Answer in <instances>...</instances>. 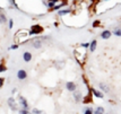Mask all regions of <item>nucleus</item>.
Here are the masks:
<instances>
[{"label": "nucleus", "mask_w": 121, "mask_h": 114, "mask_svg": "<svg viewBox=\"0 0 121 114\" xmlns=\"http://www.w3.org/2000/svg\"><path fill=\"white\" fill-rule=\"evenodd\" d=\"M30 34H28V31H26V30H21V31H18L17 33L15 34V36H14V38H15V43H17V44H19V45H23V44H26V43H28V41H31L30 40Z\"/></svg>", "instance_id": "1"}, {"label": "nucleus", "mask_w": 121, "mask_h": 114, "mask_svg": "<svg viewBox=\"0 0 121 114\" xmlns=\"http://www.w3.org/2000/svg\"><path fill=\"white\" fill-rule=\"evenodd\" d=\"M44 28L41 24H33L28 30V34L30 36H39V35H42Z\"/></svg>", "instance_id": "2"}, {"label": "nucleus", "mask_w": 121, "mask_h": 114, "mask_svg": "<svg viewBox=\"0 0 121 114\" xmlns=\"http://www.w3.org/2000/svg\"><path fill=\"white\" fill-rule=\"evenodd\" d=\"M75 59L80 67H84L85 62H86V52L85 51H79L78 49H76L74 51Z\"/></svg>", "instance_id": "3"}, {"label": "nucleus", "mask_w": 121, "mask_h": 114, "mask_svg": "<svg viewBox=\"0 0 121 114\" xmlns=\"http://www.w3.org/2000/svg\"><path fill=\"white\" fill-rule=\"evenodd\" d=\"M31 46L35 50H40L43 46V41L41 40V37H34L31 40Z\"/></svg>", "instance_id": "4"}, {"label": "nucleus", "mask_w": 121, "mask_h": 114, "mask_svg": "<svg viewBox=\"0 0 121 114\" xmlns=\"http://www.w3.org/2000/svg\"><path fill=\"white\" fill-rule=\"evenodd\" d=\"M17 102L19 104L21 109H26V110L30 109V104H28L27 99L25 98L23 95H18V96H17Z\"/></svg>", "instance_id": "5"}, {"label": "nucleus", "mask_w": 121, "mask_h": 114, "mask_svg": "<svg viewBox=\"0 0 121 114\" xmlns=\"http://www.w3.org/2000/svg\"><path fill=\"white\" fill-rule=\"evenodd\" d=\"M7 104H8V106H9V109L11 111H18V102H17V99H15L14 97H9V98L7 99Z\"/></svg>", "instance_id": "6"}, {"label": "nucleus", "mask_w": 121, "mask_h": 114, "mask_svg": "<svg viewBox=\"0 0 121 114\" xmlns=\"http://www.w3.org/2000/svg\"><path fill=\"white\" fill-rule=\"evenodd\" d=\"M17 79L18 80H21V81H23V80H26L27 77H28V73H27V71L25 70V69H19L18 71H17Z\"/></svg>", "instance_id": "7"}, {"label": "nucleus", "mask_w": 121, "mask_h": 114, "mask_svg": "<svg viewBox=\"0 0 121 114\" xmlns=\"http://www.w3.org/2000/svg\"><path fill=\"white\" fill-rule=\"evenodd\" d=\"M74 11V9L70 7V8H62V9H60V10H58L57 11V15L59 16V17H63V16H67V15H69V14H71Z\"/></svg>", "instance_id": "8"}, {"label": "nucleus", "mask_w": 121, "mask_h": 114, "mask_svg": "<svg viewBox=\"0 0 121 114\" xmlns=\"http://www.w3.org/2000/svg\"><path fill=\"white\" fill-rule=\"evenodd\" d=\"M112 35H113V34H112V31H110V30H103V31L101 32L100 37L102 40H109Z\"/></svg>", "instance_id": "9"}, {"label": "nucleus", "mask_w": 121, "mask_h": 114, "mask_svg": "<svg viewBox=\"0 0 121 114\" xmlns=\"http://www.w3.org/2000/svg\"><path fill=\"white\" fill-rule=\"evenodd\" d=\"M66 89H67L68 92L74 93L75 90H77V85H76V83H74V81H67V83H66Z\"/></svg>", "instance_id": "10"}, {"label": "nucleus", "mask_w": 121, "mask_h": 114, "mask_svg": "<svg viewBox=\"0 0 121 114\" xmlns=\"http://www.w3.org/2000/svg\"><path fill=\"white\" fill-rule=\"evenodd\" d=\"M91 92L93 94V96H95L96 98H104V93L102 90H99L96 88H91Z\"/></svg>", "instance_id": "11"}, {"label": "nucleus", "mask_w": 121, "mask_h": 114, "mask_svg": "<svg viewBox=\"0 0 121 114\" xmlns=\"http://www.w3.org/2000/svg\"><path fill=\"white\" fill-rule=\"evenodd\" d=\"M22 58H23V60H24L25 62H31V61H32V58H33V55H32V53H31L30 51H25L24 53H23Z\"/></svg>", "instance_id": "12"}, {"label": "nucleus", "mask_w": 121, "mask_h": 114, "mask_svg": "<svg viewBox=\"0 0 121 114\" xmlns=\"http://www.w3.org/2000/svg\"><path fill=\"white\" fill-rule=\"evenodd\" d=\"M96 47H97V40L94 38V40H92V41L90 42V47H88V50H90L91 53H93V52H95Z\"/></svg>", "instance_id": "13"}, {"label": "nucleus", "mask_w": 121, "mask_h": 114, "mask_svg": "<svg viewBox=\"0 0 121 114\" xmlns=\"http://www.w3.org/2000/svg\"><path fill=\"white\" fill-rule=\"evenodd\" d=\"M73 96H74V99L77 103H79V102L83 99V95H82V93H80L79 90H75L74 93H73Z\"/></svg>", "instance_id": "14"}, {"label": "nucleus", "mask_w": 121, "mask_h": 114, "mask_svg": "<svg viewBox=\"0 0 121 114\" xmlns=\"http://www.w3.org/2000/svg\"><path fill=\"white\" fill-rule=\"evenodd\" d=\"M99 88H100V90H102L103 93H109V92H110V87H109L105 83L99 84Z\"/></svg>", "instance_id": "15"}, {"label": "nucleus", "mask_w": 121, "mask_h": 114, "mask_svg": "<svg viewBox=\"0 0 121 114\" xmlns=\"http://www.w3.org/2000/svg\"><path fill=\"white\" fill-rule=\"evenodd\" d=\"M6 23H8V18H7V16H6L5 13L1 11V13H0V24L4 25Z\"/></svg>", "instance_id": "16"}, {"label": "nucleus", "mask_w": 121, "mask_h": 114, "mask_svg": "<svg viewBox=\"0 0 121 114\" xmlns=\"http://www.w3.org/2000/svg\"><path fill=\"white\" fill-rule=\"evenodd\" d=\"M112 34L117 37H121V27L118 26V27H114L113 31H112Z\"/></svg>", "instance_id": "17"}, {"label": "nucleus", "mask_w": 121, "mask_h": 114, "mask_svg": "<svg viewBox=\"0 0 121 114\" xmlns=\"http://www.w3.org/2000/svg\"><path fill=\"white\" fill-rule=\"evenodd\" d=\"M65 64H66V62L62 61V60H60V61H56V62H54V66H56L57 69H63V68H65Z\"/></svg>", "instance_id": "18"}, {"label": "nucleus", "mask_w": 121, "mask_h": 114, "mask_svg": "<svg viewBox=\"0 0 121 114\" xmlns=\"http://www.w3.org/2000/svg\"><path fill=\"white\" fill-rule=\"evenodd\" d=\"M94 114H104V107L103 106H97L94 110Z\"/></svg>", "instance_id": "19"}, {"label": "nucleus", "mask_w": 121, "mask_h": 114, "mask_svg": "<svg viewBox=\"0 0 121 114\" xmlns=\"http://www.w3.org/2000/svg\"><path fill=\"white\" fill-rule=\"evenodd\" d=\"M31 112H32V114H47L44 111H42V110H39V109H36V107H34Z\"/></svg>", "instance_id": "20"}, {"label": "nucleus", "mask_w": 121, "mask_h": 114, "mask_svg": "<svg viewBox=\"0 0 121 114\" xmlns=\"http://www.w3.org/2000/svg\"><path fill=\"white\" fill-rule=\"evenodd\" d=\"M79 46L82 47V49H84V50H88V47H90V42H83V43L79 44Z\"/></svg>", "instance_id": "21"}, {"label": "nucleus", "mask_w": 121, "mask_h": 114, "mask_svg": "<svg viewBox=\"0 0 121 114\" xmlns=\"http://www.w3.org/2000/svg\"><path fill=\"white\" fill-rule=\"evenodd\" d=\"M7 69H8V68H7V66H6L5 63H4V62L0 63V73L6 72V71H7Z\"/></svg>", "instance_id": "22"}, {"label": "nucleus", "mask_w": 121, "mask_h": 114, "mask_svg": "<svg viewBox=\"0 0 121 114\" xmlns=\"http://www.w3.org/2000/svg\"><path fill=\"white\" fill-rule=\"evenodd\" d=\"M18 114H32V112L30 111V110L21 109V110H18Z\"/></svg>", "instance_id": "23"}, {"label": "nucleus", "mask_w": 121, "mask_h": 114, "mask_svg": "<svg viewBox=\"0 0 121 114\" xmlns=\"http://www.w3.org/2000/svg\"><path fill=\"white\" fill-rule=\"evenodd\" d=\"M84 114H94V110L88 106V107H86L84 110Z\"/></svg>", "instance_id": "24"}, {"label": "nucleus", "mask_w": 121, "mask_h": 114, "mask_svg": "<svg viewBox=\"0 0 121 114\" xmlns=\"http://www.w3.org/2000/svg\"><path fill=\"white\" fill-rule=\"evenodd\" d=\"M18 47H19V44H17V43L14 42V44H11L10 46L8 47V50H9V51H11V50H17Z\"/></svg>", "instance_id": "25"}, {"label": "nucleus", "mask_w": 121, "mask_h": 114, "mask_svg": "<svg viewBox=\"0 0 121 114\" xmlns=\"http://www.w3.org/2000/svg\"><path fill=\"white\" fill-rule=\"evenodd\" d=\"M92 26H93L94 28H96V27H100V26H101V21H100V19H95V21H93Z\"/></svg>", "instance_id": "26"}, {"label": "nucleus", "mask_w": 121, "mask_h": 114, "mask_svg": "<svg viewBox=\"0 0 121 114\" xmlns=\"http://www.w3.org/2000/svg\"><path fill=\"white\" fill-rule=\"evenodd\" d=\"M13 27H14V19H13V18H9V19H8V28H9V30H13Z\"/></svg>", "instance_id": "27"}, {"label": "nucleus", "mask_w": 121, "mask_h": 114, "mask_svg": "<svg viewBox=\"0 0 121 114\" xmlns=\"http://www.w3.org/2000/svg\"><path fill=\"white\" fill-rule=\"evenodd\" d=\"M4 83H5V79L2 77H0V88L2 87V85H4Z\"/></svg>", "instance_id": "28"}, {"label": "nucleus", "mask_w": 121, "mask_h": 114, "mask_svg": "<svg viewBox=\"0 0 121 114\" xmlns=\"http://www.w3.org/2000/svg\"><path fill=\"white\" fill-rule=\"evenodd\" d=\"M17 93V88H13L11 89V94H13V95H14V94H16Z\"/></svg>", "instance_id": "29"}, {"label": "nucleus", "mask_w": 121, "mask_h": 114, "mask_svg": "<svg viewBox=\"0 0 121 114\" xmlns=\"http://www.w3.org/2000/svg\"><path fill=\"white\" fill-rule=\"evenodd\" d=\"M53 25H54V27H58V26H59V21H54V24H53Z\"/></svg>", "instance_id": "30"}, {"label": "nucleus", "mask_w": 121, "mask_h": 114, "mask_svg": "<svg viewBox=\"0 0 121 114\" xmlns=\"http://www.w3.org/2000/svg\"><path fill=\"white\" fill-rule=\"evenodd\" d=\"M4 10V9H2V8H1V7H0V13H1V11Z\"/></svg>", "instance_id": "31"}, {"label": "nucleus", "mask_w": 121, "mask_h": 114, "mask_svg": "<svg viewBox=\"0 0 121 114\" xmlns=\"http://www.w3.org/2000/svg\"><path fill=\"white\" fill-rule=\"evenodd\" d=\"M104 1H110V0H104Z\"/></svg>", "instance_id": "32"}, {"label": "nucleus", "mask_w": 121, "mask_h": 114, "mask_svg": "<svg viewBox=\"0 0 121 114\" xmlns=\"http://www.w3.org/2000/svg\"><path fill=\"white\" fill-rule=\"evenodd\" d=\"M104 114H109V113H104Z\"/></svg>", "instance_id": "33"}]
</instances>
